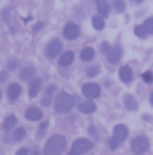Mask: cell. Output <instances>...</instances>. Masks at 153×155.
I'll use <instances>...</instances> for the list:
<instances>
[{
	"label": "cell",
	"instance_id": "cell-1",
	"mask_svg": "<svg viewBox=\"0 0 153 155\" xmlns=\"http://www.w3.org/2000/svg\"><path fill=\"white\" fill-rule=\"evenodd\" d=\"M66 148V140H64V136H60V134H55V136H51L47 144H45V148H44V155H60L64 151Z\"/></svg>",
	"mask_w": 153,
	"mask_h": 155
},
{
	"label": "cell",
	"instance_id": "cell-2",
	"mask_svg": "<svg viewBox=\"0 0 153 155\" xmlns=\"http://www.w3.org/2000/svg\"><path fill=\"white\" fill-rule=\"evenodd\" d=\"M74 108V97L68 93H59L55 98V110L59 114H68Z\"/></svg>",
	"mask_w": 153,
	"mask_h": 155
},
{
	"label": "cell",
	"instance_id": "cell-3",
	"mask_svg": "<svg viewBox=\"0 0 153 155\" xmlns=\"http://www.w3.org/2000/svg\"><path fill=\"white\" fill-rule=\"evenodd\" d=\"M127 134H129V130H127L125 125H116V127H113V136L110 138V142H108L110 150H117L121 146V142H125Z\"/></svg>",
	"mask_w": 153,
	"mask_h": 155
},
{
	"label": "cell",
	"instance_id": "cell-4",
	"mask_svg": "<svg viewBox=\"0 0 153 155\" xmlns=\"http://www.w3.org/2000/svg\"><path fill=\"white\" fill-rule=\"evenodd\" d=\"M91 150H93V142L87 140V138H78V140H74V144H72V151L78 153V155L87 153Z\"/></svg>",
	"mask_w": 153,
	"mask_h": 155
},
{
	"label": "cell",
	"instance_id": "cell-5",
	"mask_svg": "<svg viewBox=\"0 0 153 155\" xmlns=\"http://www.w3.org/2000/svg\"><path fill=\"white\" fill-rule=\"evenodd\" d=\"M131 148H132L134 153L140 155V153H146L149 150V142H148L146 136H136L134 140H132V144H131Z\"/></svg>",
	"mask_w": 153,
	"mask_h": 155
},
{
	"label": "cell",
	"instance_id": "cell-6",
	"mask_svg": "<svg viewBox=\"0 0 153 155\" xmlns=\"http://www.w3.org/2000/svg\"><path fill=\"white\" fill-rule=\"evenodd\" d=\"M63 34H64L66 40H76L80 36V27L76 23H66L64 28H63Z\"/></svg>",
	"mask_w": 153,
	"mask_h": 155
},
{
	"label": "cell",
	"instance_id": "cell-7",
	"mask_svg": "<svg viewBox=\"0 0 153 155\" xmlns=\"http://www.w3.org/2000/svg\"><path fill=\"white\" fill-rule=\"evenodd\" d=\"M60 53H63V44H60L59 40H53V42L47 45V49H45V55H47L49 59H55V57H59Z\"/></svg>",
	"mask_w": 153,
	"mask_h": 155
},
{
	"label": "cell",
	"instance_id": "cell-8",
	"mask_svg": "<svg viewBox=\"0 0 153 155\" xmlns=\"http://www.w3.org/2000/svg\"><path fill=\"white\" fill-rule=\"evenodd\" d=\"M81 91H83V95H85L87 98H96L98 95H100V85H96V83H85Z\"/></svg>",
	"mask_w": 153,
	"mask_h": 155
},
{
	"label": "cell",
	"instance_id": "cell-9",
	"mask_svg": "<svg viewBox=\"0 0 153 155\" xmlns=\"http://www.w3.org/2000/svg\"><path fill=\"white\" fill-rule=\"evenodd\" d=\"M25 117H27L28 121H40V119L44 117V114H42V110H40V108H36V106H30V108H27V112H25Z\"/></svg>",
	"mask_w": 153,
	"mask_h": 155
},
{
	"label": "cell",
	"instance_id": "cell-10",
	"mask_svg": "<svg viewBox=\"0 0 153 155\" xmlns=\"http://www.w3.org/2000/svg\"><path fill=\"white\" fill-rule=\"evenodd\" d=\"M21 97V85L19 83H10V87H8V98L11 100H17Z\"/></svg>",
	"mask_w": 153,
	"mask_h": 155
},
{
	"label": "cell",
	"instance_id": "cell-11",
	"mask_svg": "<svg viewBox=\"0 0 153 155\" xmlns=\"http://www.w3.org/2000/svg\"><path fill=\"white\" fill-rule=\"evenodd\" d=\"M121 53H123V49H121V45H113V48H112V51L108 53V61H110L112 64L119 63V59H121Z\"/></svg>",
	"mask_w": 153,
	"mask_h": 155
},
{
	"label": "cell",
	"instance_id": "cell-12",
	"mask_svg": "<svg viewBox=\"0 0 153 155\" xmlns=\"http://www.w3.org/2000/svg\"><path fill=\"white\" fill-rule=\"evenodd\" d=\"M74 63V51H64L63 55H60V59H59V66H70Z\"/></svg>",
	"mask_w": 153,
	"mask_h": 155
},
{
	"label": "cell",
	"instance_id": "cell-13",
	"mask_svg": "<svg viewBox=\"0 0 153 155\" xmlns=\"http://www.w3.org/2000/svg\"><path fill=\"white\" fill-rule=\"evenodd\" d=\"M96 110V104L93 102V100H83V102H80V112L83 114H93Z\"/></svg>",
	"mask_w": 153,
	"mask_h": 155
},
{
	"label": "cell",
	"instance_id": "cell-14",
	"mask_svg": "<svg viewBox=\"0 0 153 155\" xmlns=\"http://www.w3.org/2000/svg\"><path fill=\"white\" fill-rule=\"evenodd\" d=\"M96 10L100 13V17H106V15L110 13V2H106V0H96Z\"/></svg>",
	"mask_w": 153,
	"mask_h": 155
},
{
	"label": "cell",
	"instance_id": "cell-15",
	"mask_svg": "<svg viewBox=\"0 0 153 155\" xmlns=\"http://www.w3.org/2000/svg\"><path fill=\"white\" fill-rule=\"evenodd\" d=\"M119 78H121V81H125V83H131L132 80V70H131V66H123L119 70Z\"/></svg>",
	"mask_w": 153,
	"mask_h": 155
},
{
	"label": "cell",
	"instance_id": "cell-16",
	"mask_svg": "<svg viewBox=\"0 0 153 155\" xmlns=\"http://www.w3.org/2000/svg\"><path fill=\"white\" fill-rule=\"evenodd\" d=\"M123 102H125V108H127V110H131V112H134L136 108H138V102H136V98L132 95H125Z\"/></svg>",
	"mask_w": 153,
	"mask_h": 155
},
{
	"label": "cell",
	"instance_id": "cell-17",
	"mask_svg": "<svg viewBox=\"0 0 153 155\" xmlns=\"http://www.w3.org/2000/svg\"><path fill=\"white\" fill-rule=\"evenodd\" d=\"M80 57H81V61L89 63V61H93V59H95V49H93V48H83Z\"/></svg>",
	"mask_w": 153,
	"mask_h": 155
},
{
	"label": "cell",
	"instance_id": "cell-18",
	"mask_svg": "<svg viewBox=\"0 0 153 155\" xmlns=\"http://www.w3.org/2000/svg\"><path fill=\"white\" fill-rule=\"evenodd\" d=\"M21 78H23V80H25V81H32L34 80V66H25V68H23V70H21Z\"/></svg>",
	"mask_w": 153,
	"mask_h": 155
},
{
	"label": "cell",
	"instance_id": "cell-19",
	"mask_svg": "<svg viewBox=\"0 0 153 155\" xmlns=\"http://www.w3.org/2000/svg\"><path fill=\"white\" fill-rule=\"evenodd\" d=\"M15 125H17V117L15 115H8L4 119V130H11Z\"/></svg>",
	"mask_w": 153,
	"mask_h": 155
},
{
	"label": "cell",
	"instance_id": "cell-20",
	"mask_svg": "<svg viewBox=\"0 0 153 155\" xmlns=\"http://www.w3.org/2000/svg\"><path fill=\"white\" fill-rule=\"evenodd\" d=\"M38 93H40V80H32V81H30V89H28V95L34 98V97L38 95Z\"/></svg>",
	"mask_w": 153,
	"mask_h": 155
},
{
	"label": "cell",
	"instance_id": "cell-21",
	"mask_svg": "<svg viewBox=\"0 0 153 155\" xmlns=\"http://www.w3.org/2000/svg\"><path fill=\"white\" fill-rule=\"evenodd\" d=\"M23 136H25V129H15L13 136H8L6 140H8V142H13V140H21Z\"/></svg>",
	"mask_w": 153,
	"mask_h": 155
},
{
	"label": "cell",
	"instance_id": "cell-22",
	"mask_svg": "<svg viewBox=\"0 0 153 155\" xmlns=\"http://www.w3.org/2000/svg\"><path fill=\"white\" fill-rule=\"evenodd\" d=\"M93 27L96 30H102L104 28V17H100V15H95L93 17Z\"/></svg>",
	"mask_w": 153,
	"mask_h": 155
},
{
	"label": "cell",
	"instance_id": "cell-23",
	"mask_svg": "<svg viewBox=\"0 0 153 155\" xmlns=\"http://www.w3.org/2000/svg\"><path fill=\"white\" fill-rule=\"evenodd\" d=\"M144 30H146L148 34H153V17H148L146 21H144Z\"/></svg>",
	"mask_w": 153,
	"mask_h": 155
},
{
	"label": "cell",
	"instance_id": "cell-24",
	"mask_svg": "<svg viewBox=\"0 0 153 155\" xmlns=\"http://www.w3.org/2000/svg\"><path fill=\"white\" fill-rule=\"evenodd\" d=\"M113 8H116V12H123L125 10V2L123 0H113Z\"/></svg>",
	"mask_w": 153,
	"mask_h": 155
},
{
	"label": "cell",
	"instance_id": "cell-25",
	"mask_svg": "<svg viewBox=\"0 0 153 155\" xmlns=\"http://www.w3.org/2000/svg\"><path fill=\"white\" fill-rule=\"evenodd\" d=\"M134 34L140 36V38H146V36H148V32H146V30H144V27H140V25L134 28Z\"/></svg>",
	"mask_w": 153,
	"mask_h": 155
},
{
	"label": "cell",
	"instance_id": "cell-26",
	"mask_svg": "<svg viewBox=\"0 0 153 155\" xmlns=\"http://www.w3.org/2000/svg\"><path fill=\"white\" fill-rule=\"evenodd\" d=\"M142 80L146 81V83H151V81H153V74H151V72H144V74H142Z\"/></svg>",
	"mask_w": 153,
	"mask_h": 155
},
{
	"label": "cell",
	"instance_id": "cell-27",
	"mask_svg": "<svg viewBox=\"0 0 153 155\" xmlns=\"http://www.w3.org/2000/svg\"><path fill=\"white\" fill-rule=\"evenodd\" d=\"M98 72H100V68H98V66H95V68H89V70H87V76H91V78H93V76H96Z\"/></svg>",
	"mask_w": 153,
	"mask_h": 155
},
{
	"label": "cell",
	"instance_id": "cell-28",
	"mask_svg": "<svg viewBox=\"0 0 153 155\" xmlns=\"http://www.w3.org/2000/svg\"><path fill=\"white\" fill-rule=\"evenodd\" d=\"M8 68H10V70H15V68H17V61H15V59H11L10 63H8Z\"/></svg>",
	"mask_w": 153,
	"mask_h": 155
},
{
	"label": "cell",
	"instance_id": "cell-29",
	"mask_svg": "<svg viewBox=\"0 0 153 155\" xmlns=\"http://www.w3.org/2000/svg\"><path fill=\"white\" fill-rule=\"evenodd\" d=\"M102 51H104V53H110V51H112V48H110L108 44H102Z\"/></svg>",
	"mask_w": 153,
	"mask_h": 155
},
{
	"label": "cell",
	"instance_id": "cell-30",
	"mask_svg": "<svg viewBox=\"0 0 153 155\" xmlns=\"http://www.w3.org/2000/svg\"><path fill=\"white\" fill-rule=\"evenodd\" d=\"M89 133H91V134H93V136L96 138V129H95V125H91V127H89Z\"/></svg>",
	"mask_w": 153,
	"mask_h": 155
},
{
	"label": "cell",
	"instance_id": "cell-31",
	"mask_svg": "<svg viewBox=\"0 0 153 155\" xmlns=\"http://www.w3.org/2000/svg\"><path fill=\"white\" fill-rule=\"evenodd\" d=\"M45 129H47V123H42V127H40V136L44 134V130H45Z\"/></svg>",
	"mask_w": 153,
	"mask_h": 155
},
{
	"label": "cell",
	"instance_id": "cell-32",
	"mask_svg": "<svg viewBox=\"0 0 153 155\" xmlns=\"http://www.w3.org/2000/svg\"><path fill=\"white\" fill-rule=\"evenodd\" d=\"M17 155H28V150L23 148V150H19V151H17Z\"/></svg>",
	"mask_w": 153,
	"mask_h": 155
},
{
	"label": "cell",
	"instance_id": "cell-33",
	"mask_svg": "<svg viewBox=\"0 0 153 155\" xmlns=\"http://www.w3.org/2000/svg\"><path fill=\"white\" fill-rule=\"evenodd\" d=\"M42 27H44V23H38V25H36V27H34V32H38V30H40V28H42Z\"/></svg>",
	"mask_w": 153,
	"mask_h": 155
},
{
	"label": "cell",
	"instance_id": "cell-34",
	"mask_svg": "<svg viewBox=\"0 0 153 155\" xmlns=\"http://www.w3.org/2000/svg\"><path fill=\"white\" fill-rule=\"evenodd\" d=\"M6 78H8V74H6V72H0V81L6 80Z\"/></svg>",
	"mask_w": 153,
	"mask_h": 155
},
{
	"label": "cell",
	"instance_id": "cell-35",
	"mask_svg": "<svg viewBox=\"0 0 153 155\" xmlns=\"http://www.w3.org/2000/svg\"><path fill=\"white\" fill-rule=\"evenodd\" d=\"M149 102H151V106H153V93H151V97H149Z\"/></svg>",
	"mask_w": 153,
	"mask_h": 155
},
{
	"label": "cell",
	"instance_id": "cell-36",
	"mask_svg": "<svg viewBox=\"0 0 153 155\" xmlns=\"http://www.w3.org/2000/svg\"><path fill=\"white\" fill-rule=\"evenodd\" d=\"M136 2H138V4H140V2H142V0H136Z\"/></svg>",
	"mask_w": 153,
	"mask_h": 155
},
{
	"label": "cell",
	"instance_id": "cell-37",
	"mask_svg": "<svg viewBox=\"0 0 153 155\" xmlns=\"http://www.w3.org/2000/svg\"><path fill=\"white\" fill-rule=\"evenodd\" d=\"M0 97H2V91H0Z\"/></svg>",
	"mask_w": 153,
	"mask_h": 155
},
{
	"label": "cell",
	"instance_id": "cell-38",
	"mask_svg": "<svg viewBox=\"0 0 153 155\" xmlns=\"http://www.w3.org/2000/svg\"><path fill=\"white\" fill-rule=\"evenodd\" d=\"M34 155H38V153H36V151H34Z\"/></svg>",
	"mask_w": 153,
	"mask_h": 155
}]
</instances>
